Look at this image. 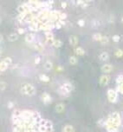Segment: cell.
I'll return each instance as SVG.
<instances>
[{
  "label": "cell",
  "instance_id": "obj_33",
  "mask_svg": "<svg viewBox=\"0 0 123 132\" xmlns=\"http://www.w3.org/2000/svg\"><path fill=\"white\" fill-rule=\"evenodd\" d=\"M61 6H62V9H65L67 7V3H66V2H62Z\"/></svg>",
  "mask_w": 123,
  "mask_h": 132
},
{
  "label": "cell",
  "instance_id": "obj_17",
  "mask_svg": "<svg viewBox=\"0 0 123 132\" xmlns=\"http://www.w3.org/2000/svg\"><path fill=\"white\" fill-rule=\"evenodd\" d=\"M74 131H75L74 127L72 125H69V124L65 125L62 129V132H74Z\"/></svg>",
  "mask_w": 123,
  "mask_h": 132
},
{
  "label": "cell",
  "instance_id": "obj_37",
  "mask_svg": "<svg viewBox=\"0 0 123 132\" xmlns=\"http://www.w3.org/2000/svg\"><path fill=\"white\" fill-rule=\"evenodd\" d=\"M122 23L123 24V17H122Z\"/></svg>",
  "mask_w": 123,
  "mask_h": 132
},
{
  "label": "cell",
  "instance_id": "obj_15",
  "mask_svg": "<svg viewBox=\"0 0 123 132\" xmlns=\"http://www.w3.org/2000/svg\"><path fill=\"white\" fill-rule=\"evenodd\" d=\"M68 42H69L70 45L75 46V45H77V44H78V38H77L76 36L72 35V36H70L69 38H68Z\"/></svg>",
  "mask_w": 123,
  "mask_h": 132
},
{
  "label": "cell",
  "instance_id": "obj_13",
  "mask_svg": "<svg viewBox=\"0 0 123 132\" xmlns=\"http://www.w3.org/2000/svg\"><path fill=\"white\" fill-rule=\"evenodd\" d=\"M25 42L28 44H32L35 42V34L34 33H29L25 36Z\"/></svg>",
  "mask_w": 123,
  "mask_h": 132
},
{
  "label": "cell",
  "instance_id": "obj_3",
  "mask_svg": "<svg viewBox=\"0 0 123 132\" xmlns=\"http://www.w3.org/2000/svg\"><path fill=\"white\" fill-rule=\"evenodd\" d=\"M103 125L108 132H119L122 127V117L120 113L117 111L110 113Z\"/></svg>",
  "mask_w": 123,
  "mask_h": 132
},
{
  "label": "cell",
  "instance_id": "obj_14",
  "mask_svg": "<svg viewBox=\"0 0 123 132\" xmlns=\"http://www.w3.org/2000/svg\"><path fill=\"white\" fill-rule=\"evenodd\" d=\"M113 70V65L112 64H104L101 67V71L104 72V73H109Z\"/></svg>",
  "mask_w": 123,
  "mask_h": 132
},
{
  "label": "cell",
  "instance_id": "obj_7",
  "mask_svg": "<svg viewBox=\"0 0 123 132\" xmlns=\"http://www.w3.org/2000/svg\"><path fill=\"white\" fill-rule=\"evenodd\" d=\"M11 62L12 60L10 57H6L3 61H1V63H0V70H1V72L5 71L7 68L11 64Z\"/></svg>",
  "mask_w": 123,
  "mask_h": 132
},
{
  "label": "cell",
  "instance_id": "obj_11",
  "mask_svg": "<svg viewBox=\"0 0 123 132\" xmlns=\"http://www.w3.org/2000/svg\"><path fill=\"white\" fill-rule=\"evenodd\" d=\"M32 47L36 50L37 52H43V50H44V46L42 43L40 42H34L32 44Z\"/></svg>",
  "mask_w": 123,
  "mask_h": 132
},
{
  "label": "cell",
  "instance_id": "obj_20",
  "mask_svg": "<svg viewBox=\"0 0 123 132\" xmlns=\"http://www.w3.org/2000/svg\"><path fill=\"white\" fill-rule=\"evenodd\" d=\"M39 79L43 83L50 82V77H49L47 75H44V74H41V75L39 76Z\"/></svg>",
  "mask_w": 123,
  "mask_h": 132
},
{
  "label": "cell",
  "instance_id": "obj_26",
  "mask_svg": "<svg viewBox=\"0 0 123 132\" xmlns=\"http://www.w3.org/2000/svg\"><path fill=\"white\" fill-rule=\"evenodd\" d=\"M100 43H101V44H108V37H102V38L101 39Z\"/></svg>",
  "mask_w": 123,
  "mask_h": 132
},
{
  "label": "cell",
  "instance_id": "obj_31",
  "mask_svg": "<svg viewBox=\"0 0 123 132\" xmlns=\"http://www.w3.org/2000/svg\"><path fill=\"white\" fill-rule=\"evenodd\" d=\"M6 89V83L1 82V90H4Z\"/></svg>",
  "mask_w": 123,
  "mask_h": 132
},
{
  "label": "cell",
  "instance_id": "obj_35",
  "mask_svg": "<svg viewBox=\"0 0 123 132\" xmlns=\"http://www.w3.org/2000/svg\"><path fill=\"white\" fill-rule=\"evenodd\" d=\"M8 106H9V108H12V107H13V103H8Z\"/></svg>",
  "mask_w": 123,
  "mask_h": 132
},
{
  "label": "cell",
  "instance_id": "obj_34",
  "mask_svg": "<svg viewBox=\"0 0 123 132\" xmlns=\"http://www.w3.org/2000/svg\"><path fill=\"white\" fill-rule=\"evenodd\" d=\"M40 63V57H36V59H35V64H37Z\"/></svg>",
  "mask_w": 123,
  "mask_h": 132
},
{
  "label": "cell",
  "instance_id": "obj_32",
  "mask_svg": "<svg viewBox=\"0 0 123 132\" xmlns=\"http://www.w3.org/2000/svg\"><path fill=\"white\" fill-rule=\"evenodd\" d=\"M17 31H18L19 34H24V29H23V28H18V29H17Z\"/></svg>",
  "mask_w": 123,
  "mask_h": 132
},
{
  "label": "cell",
  "instance_id": "obj_30",
  "mask_svg": "<svg viewBox=\"0 0 123 132\" xmlns=\"http://www.w3.org/2000/svg\"><path fill=\"white\" fill-rule=\"evenodd\" d=\"M84 24H85V22H84L83 19H80V20H78V25L79 26L82 27V26H84Z\"/></svg>",
  "mask_w": 123,
  "mask_h": 132
},
{
  "label": "cell",
  "instance_id": "obj_6",
  "mask_svg": "<svg viewBox=\"0 0 123 132\" xmlns=\"http://www.w3.org/2000/svg\"><path fill=\"white\" fill-rule=\"evenodd\" d=\"M107 95H108V101L110 103H115L117 101V98H118V95H117V92L113 89H109L107 92Z\"/></svg>",
  "mask_w": 123,
  "mask_h": 132
},
{
  "label": "cell",
  "instance_id": "obj_21",
  "mask_svg": "<svg viewBox=\"0 0 123 132\" xmlns=\"http://www.w3.org/2000/svg\"><path fill=\"white\" fill-rule=\"evenodd\" d=\"M44 69L45 70H50L52 68H53V64H52L50 61H46L45 62V64H44Z\"/></svg>",
  "mask_w": 123,
  "mask_h": 132
},
{
  "label": "cell",
  "instance_id": "obj_1",
  "mask_svg": "<svg viewBox=\"0 0 123 132\" xmlns=\"http://www.w3.org/2000/svg\"><path fill=\"white\" fill-rule=\"evenodd\" d=\"M17 21L21 24H27L32 31H51L53 29H60L65 25L67 15L60 10L43 9L32 11L26 8L24 3L17 8Z\"/></svg>",
  "mask_w": 123,
  "mask_h": 132
},
{
  "label": "cell",
  "instance_id": "obj_23",
  "mask_svg": "<svg viewBox=\"0 0 123 132\" xmlns=\"http://www.w3.org/2000/svg\"><path fill=\"white\" fill-rule=\"evenodd\" d=\"M101 38H102V36L100 33H95V34L93 35V39L94 41H101Z\"/></svg>",
  "mask_w": 123,
  "mask_h": 132
},
{
  "label": "cell",
  "instance_id": "obj_4",
  "mask_svg": "<svg viewBox=\"0 0 123 132\" xmlns=\"http://www.w3.org/2000/svg\"><path fill=\"white\" fill-rule=\"evenodd\" d=\"M20 92L24 96H34L36 94V88L31 84H24L20 88Z\"/></svg>",
  "mask_w": 123,
  "mask_h": 132
},
{
  "label": "cell",
  "instance_id": "obj_24",
  "mask_svg": "<svg viewBox=\"0 0 123 132\" xmlns=\"http://www.w3.org/2000/svg\"><path fill=\"white\" fill-rule=\"evenodd\" d=\"M53 45L56 48H60V47H62V42L59 39H57V40L55 39V42H54Z\"/></svg>",
  "mask_w": 123,
  "mask_h": 132
},
{
  "label": "cell",
  "instance_id": "obj_19",
  "mask_svg": "<svg viewBox=\"0 0 123 132\" xmlns=\"http://www.w3.org/2000/svg\"><path fill=\"white\" fill-rule=\"evenodd\" d=\"M75 54L78 56H83L84 54H85V50H84L82 47H77V48H75Z\"/></svg>",
  "mask_w": 123,
  "mask_h": 132
},
{
  "label": "cell",
  "instance_id": "obj_36",
  "mask_svg": "<svg viewBox=\"0 0 123 132\" xmlns=\"http://www.w3.org/2000/svg\"><path fill=\"white\" fill-rule=\"evenodd\" d=\"M62 70V69L61 68V67H58V68H57V70Z\"/></svg>",
  "mask_w": 123,
  "mask_h": 132
},
{
  "label": "cell",
  "instance_id": "obj_12",
  "mask_svg": "<svg viewBox=\"0 0 123 132\" xmlns=\"http://www.w3.org/2000/svg\"><path fill=\"white\" fill-rule=\"evenodd\" d=\"M110 80V77L108 75H102L99 79V83L101 85H107Z\"/></svg>",
  "mask_w": 123,
  "mask_h": 132
},
{
  "label": "cell",
  "instance_id": "obj_5",
  "mask_svg": "<svg viewBox=\"0 0 123 132\" xmlns=\"http://www.w3.org/2000/svg\"><path fill=\"white\" fill-rule=\"evenodd\" d=\"M74 87L70 83L67 82L64 83L62 85H61L57 89V92L61 95V96H68L72 90H73Z\"/></svg>",
  "mask_w": 123,
  "mask_h": 132
},
{
  "label": "cell",
  "instance_id": "obj_8",
  "mask_svg": "<svg viewBox=\"0 0 123 132\" xmlns=\"http://www.w3.org/2000/svg\"><path fill=\"white\" fill-rule=\"evenodd\" d=\"M117 84V91L121 94H123V75L118 76L116 79Z\"/></svg>",
  "mask_w": 123,
  "mask_h": 132
},
{
  "label": "cell",
  "instance_id": "obj_9",
  "mask_svg": "<svg viewBox=\"0 0 123 132\" xmlns=\"http://www.w3.org/2000/svg\"><path fill=\"white\" fill-rule=\"evenodd\" d=\"M45 37H46V43L48 44L53 45L54 42H55V39H54V35L51 31H47L45 32Z\"/></svg>",
  "mask_w": 123,
  "mask_h": 132
},
{
  "label": "cell",
  "instance_id": "obj_2",
  "mask_svg": "<svg viewBox=\"0 0 123 132\" xmlns=\"http://www.w3.org/2000/svg\"><path fill=\"white\" fill-rule=\"evenodd\" d=\"M13 132H53V124L33 110H15L11 115Z\"/></svg>",
  "mask_w": 123,
  "mask_h": 132
},
{
  "label": "cell",
  "instance_id": "obj_27",
  "mask_svg": "<svg viewBox=\"0 0 123 132\" xmlns=\"http://www.w3.org/2000/svg\"><path fill=\"white\" fill-rule=\"evenodd\" d=\"M115 56H116L117 57H122L123 56V50H121V49H118V50H116V52H115Z\"/></svg>",
  "mask_w": 123,
  "mask_h": 132
},
{
  "label": "cell",
  "instance_id": "obj_28",
  "mask_svg": "<svg viewBox=\"0 0 123 132\" xmlns=\"http://www.w3.org/2000/svg\"><path fill=\"white\" fill-rule=\"evenodd\" d=\"M76 3H78L79 5H81V6L82 7H85L88 5V2L86 1H82V0H79V1H76Z\"/></svg>",
  "mask_w": 123,
  "mask_h": 132
},
{
  "label": "cell",
  "instance_id": "obj_22",
  "mask_svg": "<svg viewBox=\"0 0 123 132\" xmlns=\"http://www.w3.org/2000/svg\"><path fill=\"white\" fill-rule=\"evenodd\" d=\"M17 39V35L16 34V33H12V34L9 35L8 40L10 42H14V41H16Z\"/></svg>",
  "mask_w": 123,
  "mask_h": 132
},
{
  "label": "cell",
  "instance_id": "obj_16",
  "mask_svg": "<svg viewBox=\"0 0 123 132\" xmlns=\"http://www.w3.org/2000/svg\"><path fill=\"white\" fill-rule=\"evenodd\" d=\"M64 109H65V106L62 103H57V104L56 105V111H57V113H62V112L64 110Z\"/></svg>",
  "mask_w": 123,
  "mask_h": 132
},
{
  "label": "cell",
  "instance_id": "obj_18",
  "mask_svg": "<svg viewBox=\"0 0 123 132\" xmlns=\"http://www.w3.org/2000/svg\"><path fill=\"white\" fill-rule=\"evenodd\" d=\"M99 58L101 59V61H107L109 58V55H108V52H102V53L99 56Z\"/></svg>",
  "mask_w": 123,
  "mask_h": 132
},
{
  "label": "cell",
  "instance_id": "obj_25",
  "mask_svg": "<svg viewBox=\"0 0 123 132\" xmlns=\"http://www.w3.org/2000/svg\"><path fill=\"white\" fill-rule=\"evenodd\" d=\"M69 64H77V58L75 57H69Z\"/></svg>",
  "mask_w": 123,
  "mask_h": 132
},
{
  "label": "cell",
  "instance_id": "obj_29",
  "mask_svg": "<svg viewBox=\"0 0 123 132\" xmlns=\"http://www.w3.org/2000/svg\"><path fill=\"white\" fill-rule=\"evenodd\" d=\"M113 40L114 42H119L121 40V37L119 35H115V36H113Z\"/></svg>",
  "mask_w": 123,
  "mask_h": 132
},
{
  "label": "cell",
  "instance_id": "obj_10",
  "mask_svg": "<svg viewBox=\"0 0 123 132\" xmlns=\"http://www.w3.org/2000/svg\"><path fill=\"white\" fill-rule=\"evenodd\" d=\"M41 99L42 101H43V103H44V104H49V103H51V96H50V95L49 94V93H43L41 96Z\"/></svg>",
  "mask_w": 123,
  "mask_h": 132
}]
</instances>
